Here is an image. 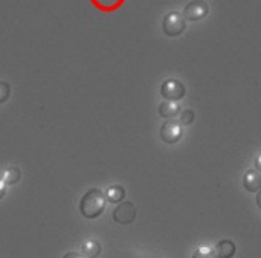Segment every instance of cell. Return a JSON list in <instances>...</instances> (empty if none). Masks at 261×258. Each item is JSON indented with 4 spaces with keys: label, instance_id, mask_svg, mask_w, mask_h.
<instances>
[{
    "label": "cell",
    "instance_id": "4",
    "mask_svg": "<svg viewBox=\"0 0 261 258\" xmlns=\"http://www.w3.org/2000/svg\"><path fill=\"white\" fill-rule=\"evenodd\" d=\"M185 93H187V89L184 83L176 78H170L164 81L161 86V95L168 101H179L185 96Z\"/></svg>",
    "mask_w": 261,
    "mask_h": 258
},
{
    "label": "cell",
    "instance_id": "20",
    "mask_svg": "<svg viewBox=\"0 0 261 258\" xmlns=\"http://www.w3.org/2000/svg\"><path fill=\"white\" fill-rule=\"evenodd\" d=\"M255 202H257L258 208H260V210H261V190H260V191H258V194H257V200H255Z\"/></svg>",
    "mask_w": 261,
    "mask_h": 258
},
{
    "label": "cell",
    "instance_id": "6",
    "mask_svg": "<svg viewBox=\"0 0 261 258\" xmlns=\"http://www.w3.org/2000/svg\"><path fill=\"white\" fill-rule=\"evenodd\" d=\"M136 219V208L132 202L119 203L113 211V220L119 225H130Z\"/></svg>",
    "mask_w": 261,
    "mask_h": 258
},
{
    "label": "cell",
    "instance_id": "17",
    "mask_svg": "<svg viewBox=\"0 0 261 258\" xmlns=\"http://www.w3.org/2000/svg\"><path fill=\"white\" fill-rule=\"evenodd\" d=\"M5 196H6V184L2 179V176H0V199H3Z\"/></svg>",
    "mask_w": 261,
    "mask_h": 258
},
{
    "label": "cell",
    "instance_id": "19",
    "mask_svg": "<svg viewBox=\"0 0 261 258\" xmlns=\"http://www.w3.org/2000/svg\"><path fill=\"white\" fill-rule=\"evenodd\" d=\"M63 258H84L81 254H76V252H67Z\"/></svg>",
    "mask_w": 261,
    "mask_h": 258
},
{
    "label": "cell",
    "instance_id": "13",
    "mask_svg": "<svg viewBox=\"0 0 261 258\" xmlns=\"http://www.w3.org/2000/svg\"><path fill=\"white\" fill-rule=\"evenodd\" d=\"M20 177H21V173H20V170L17 167H8L2 173V179L5 180L6 185H15V184H18Z\"/></svg>",
    "mask_w": 261,
    "mask_h": 258
},
{
    "label": "cell",
    "instance_id": "7",
    "mask_svg": "<svg viewBox=\"0 0 261 258\" xmlns=\"http://www.w3.org/2000/svg\"><path fill=\"white\" fill-rule=\"evenodd\" d=\"M243 187L249 193H257L261 190V173L257 170H249L243 176Z\"/></svg>",
    "mask_w": 261,
    "mask_h": 258
},
{
    "label": "cell",
    "instance_id": "5",
    "mask_svg": "<svg viewBox=\"0 0 261 258\" xmlns=\"http://www.w3.org/2000/svg\"><path fill=\"white\" fill-rule=\"evenodd\" d=\"M208 12H210V5L205 0H193L185 6L184 17L190 21H197L205 18Z\"/></svg>",
    "mask_w": 261,
    "mask_h": 258
},
{
    "label": "cell",
    "instance_id": "2",
    "mask_svg": "<svg viewBox=\"0 0 261 258\" xmlns=\"http://www.w3.org/2000/svg\"><path fill=\"white\" fill-rule=\"evenodd\" d=\"M185 29H187V18L180 12L171 11V12H168L165 15V18L162 21V31H164L165 35H168V37H177Z\"/></svg>",
    "mask_w": 261,
    "mask_h": 258
},
{
    "label": "cell",
    "instance_id": "9",
    "mask_svg": "<svg viewBox=\"0 0 261 258\" xmlns=\"http://www.w3.org/2000/svg\"><path fill=\"white\" fill-rule=\"evenodd\" d=\"M90 2L96 9L102 12H115L125 3V0H90Z\"/></svg>",
    "mask_w": 261,
    "mask_h": 258
},
{
    "label": "cell",
    "instance_id": "1",
    "mask_svg": "<svg viewBox=\"0 0 261 258\" xmlns=\"http://www.w3.org/2000/svg\"><path fill=\"white\" fill-rule=\"evenodd\" d=\"M106 196L101 190L92 188L86 191V194L81 197L80 202V211L86 219H96L99 217L106 210Z\"/></svg>",
    "mask_w": 261,
    "mask_h": 258
},
{
    "label": "cell",
    "instance_id": "12",
    "mask_svg": "<svg viewBox=\"0 0 261 258\" xmlns=\"http://www.w3.org/2000/svg\"><path fill=\"white\" fill-rule=\"evenodd\" d=\"M124 197H125V190L121 185H112L106 191V199L110 203H119L124 200Z\"/></svg>",
    "mask_w": 261,
    "mask_h": 258
},
{
    "label": "cell",
    "instance_id": "15",
    "mask_svg": "<svg viewBox=\"0 0 261 258\" xmlns=\"http://www.w3.org/2000/svg\"><path fill=\"white\" fill-rule=\"evenodd\" d=\"M194 118H196V113H194L191 109H187V110H184V112L180 113V124L190 125V124H193Z\"/></svg>",
    "mask_w": 261,
    "mask_h": 258
},
{
    "label": "cell",
    "instance_id": "14",
    "mask_svg": "<svg viewBox=\"0 0 261 258\" xmlns=\"http://www.w3.org/2000/svg\"><path fill=\"white\" fill-rule=\"evenodd\" d=\"M193 258H217V254L211 246H200L193 254Z\"/></svg>",
    "mask_w": 261,
    "mask_h": 258
},
{
    "label": "cell",
    "instance_id": "16",
    "mask_svg": "<svg viewBox=\"0 0 261 258\" xmlns=\"http://www.w3.org/2000/svg\"><path fill=\"white\" fill-rule=\"evenodd\" d=\"M11 95V86L6 81H0V104H3L5 101H8Z\"/></svg>",
    "mask_w": 261,
    "mask_h": 258
},
{
    "label": "cell",
    "instance_id": "11",
    "mask_svg": "<svg viewBox=\"0 0 261 258\" xmlns=\"http://www.w3.org/2000/svg\"><path fill=\"white\" fill-rule=\"evenodd\" d=\"M101 254V245L96 240H87L81 246V255L84 258H96Z\"/></svg>",
    "mask_w": 261,
    "mask_h": 258
},
{
    "label": "cell",
    "instance_id": "10",
    "mask_svg": "<svg viewBox=\"0 0 261 258\" xmlns=\"http://www.w3.org/2000/svg\"><path fill=\"white\" fill-rule=\"evenodd\" d=\"M180 112V106L176 101H164L159 104V115L162 118H174Z\"/></svg>",
    "mask_w": 261,
    "mask_h": 258
},
{
    "label": "cell",
    "instance_id": "3",
    "mask_svg": "<svg viewBox=\"0 0 261 258\" xmlns=\"http://www.w3.org/2000/svg\"><path fill=\"white\" fill-rule=\"evenodd\" d=\"M184 136L182 124L176 119H167L161 127V139L165 144H177Z\"/></svg>",
    "mask_w": 261,
    "mask_h": 258
},
{
    "label": "cell",
    "instance_id": "8",
    "mask_svg": "<svg viewBox=\"0 0 261 258\" xmlns=\"http://www.w3.org/2000/svg\"><path fill=\"white\" fill-rule=\"evenodd\" d=\"M217 258H232L236 255V243L232 240H220L216 245Z\"/></svg>",
    "mask_w": 261,
    "mask_h": 258
},
{
    "label": "cell",
    "instance_id": "18",
    "mask_svg": "<svg viewBox=\"0 0 261 258\" xmlns=\"http://www.w3.org/2000/svg\"><path fill=\"white\" fill-rule=\"evenodd\" d=\"M254 164H255V168H257V171H258V173H261V154H258V156L255 158V162H254Z\"/></svg>",
    "mask_w": 261,
    "mask_h": 258
}]
</instances>
